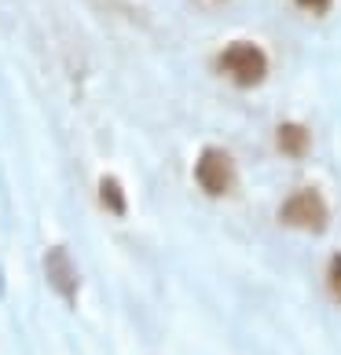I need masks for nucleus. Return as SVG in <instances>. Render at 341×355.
Wrapping results in <instances>:
<instances>
[{"label":"nucleus","instance_id":"nucleus-1","mask_svg":"<svg viewBox=\"0 0 341 355\" xmlns=\"http://www.w3.org/2000/svg\"><path fill=\"white\" fill-rule=\"evenodd\" d=\"M220 70H224L235 85L253 88L268 77V55L250 41H235L220 51Z\"/></svg>","mask_w":341,"mask_h":355},{"label":"nucleus","instance_id":"nucleus-2","mask_svg":"<svg viewBox=\"0 0 341 355\" xmlns=\"http://www.w3.org/2000/svg\"><path fill=\"white\" fill-rule=\"evenodd\" d=\"M279 220L286 223V227H297V231H312V234L323 231L326 227V202H323V194L312 191V187L290 194V198L283 202V209H279Z\"/></svg>","mask_w":341,"mask_h":355},{"label":"nucleus","instance_id":"nucleus-3","mask_svg":"<svg viewBox=\"0 0 341 355\" xmlns=\"http://www.w3.org/2000/svg\"><path fill=\"white\" fill-rule=\"evenodd\" d=\"M194 180H199V187H202L206 194L220 198V194H228V191H231V183H235V162H231L224 150L209 147V150L199 154V165H194Z\"/></svg>","mask_w":341,"mask_h":355},{"label":"nucleus","instance_id":"nucleus-4","mask_svg":"<svg viewBox=\"0 0 341 355\" xmlns=\"http://www.w3.org/2000/svg\"><path fill=\"white\" fill-rule=\"evenodd\" d=\"M44 271H48V282L56 293H63L67 300L77 297V286H81V279H77V268H74V260H70V249H48V257H44Z\"/></svg>","mask_w":341,"mask_h":355},{"label":"nucleus","instance_id":"nucleus-5","mask_svg":"<svg viewBox=\"0 0 341 355\" xmlns=\"http://www.w3.org/2000/svg\"><path fill=\"white\" fill-rule=\"evenodd\" d=\"M275 143H279V150L286 157H305L308 154V128L305 125H294V121H286L279 125V132H275Z\"/></svg>","mask_w":341,"mask_h":355},{"label":"nucleus","instance_id":"nucleus-6","mask_svg":"<svg viewBox=\"0 0 341 355\" xmlns=\"http://www.w3.org/2000/svg\"><path fill=\"white\" fill-rule=\"evenodd\" d=\"M99 198H103V205H107L110 213H117V216L125 213V191H122V183H117L114 176H103V183H99Z\"/></svg>","mask_w":341,"mask_h":355},{"label":"nucleus","instance_id":"nucleus-7","mask_svg":"<svg viewBox=\"0 0 341 355\" xmlns=\"http://www.w3.org/2000/svg\"><path fill=\"white\" fill-rule=\"evenodd\" d=\"M326 282H331V293L341 300V253L331 260V271H326Z\"/></svg>","mask_w":341,"mask_h":355},{"label":"nucleus","instance_id":"nucleus-8","mask_svg":"<svg viewBox=\"0 0 341 355\" xmlns=\"http://www.w3.org/2000/svg\"><path fill=\"white\" fill-rule=\"evenodd\" d=\"M301 8H308V11H326V4H331V0H297Z\"/></svg>","mask_w":341,"mask_h":355},{"label":"nucleus","instance_id":"nucleus-9","mask_svg":"<svg viewBox=\"0 0 341 355\" xmlns=\"http://www.w3.org/2000/svg\"><path fill=\"white\" fill-rule=\"evenodd\" d=\"M0 293H4V279H0Z\"/></svg>","mask_w":341,"mask_h":355}]
</instances>
